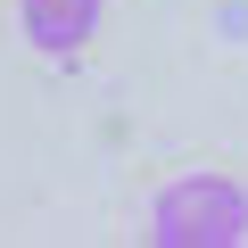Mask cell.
Instances as JSON below:
<instances>
[{"mask_svg": "<svg viewBox=\"0 0 248 248\" xmlns=\"http://www.w3.org/2000/svg\"><path fill=\"white\" fill-rule=\"evenodd\" d=\"M149 240L157 248H240L248 240V182L240 174H174L149 207Z\"/></svg>", "mask_w": 248, "mask_h": 248, "instance_id": "6da1fadb", "label": "cell"}, {"mask_svg": "<svg viewBox=\"0 0 248 248\" xmlns=\"http://www.w3.org/2000/svg\"><path fill=\"white\" fill-rule=\"evenodd\" d=\"M99 9H108V0H17L25 50L33 58H83L91 33H99Z\"/></svg>", "mask_w": 248, "mask_h": 248, "instance_id": "7a4b0ae2", "label": "cell"}]
</instances>
